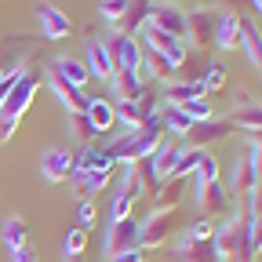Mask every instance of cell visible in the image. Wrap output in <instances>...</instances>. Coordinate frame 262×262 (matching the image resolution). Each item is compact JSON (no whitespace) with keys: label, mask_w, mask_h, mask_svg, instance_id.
Returning <instances> with one entry per match:
<instances>
[{"label":"cell","mask_w":262,"mask_h":262,"mask_svg":"<svg viewBox=\"0 0 262 262\" xmlns=\"http://www.w3.org/2000/svg\"><path fill=\"white\" fill-rule=\"evenodd\" d=\"M110 182V171H88L84 179H77V189L88 196V193H95V189H102Z\"/></svg>","instance_id":"obj_39"},{"label":"cell","mask_w":262,"mask_h":262,"mask_svg":"<svg viewBox=\"0 0 262 262\" xmlns=\"http://www.w3.org/2000/svg\"><path fill=\"white\" fill-rule=\"evenodd\" d=\"M88 73L102 77V80H113V73H117V62L110 58L102 40H91V48H88Z\"/></svg>","instance_id":"obj_19"},{"label":"cell","mask_w":262,"mask_h":262,"mask_svg":"<svg viewBox=\"0 0 262 262\" xmlns=\"http://www.w3.org/2000/svg\"><path fill=\"white\" fill-rule=\"evenodd\" d=\"M11 262H40V258H37V251H33V248H22V251L11 255Z\"/></svg>","instance_id":"obj_48"},{"label":"cell","mask_w":262,"mask_h":262,"mask_svg":"<svg viewBox=\"0 0 262 262\" xmlns=\"http://www.w3.org/2000/svg\"><path fill=\"white\" fill-rule=\"evenodd\" d=\"M251 168H255V186H262V149H251Z\"/></svg>","instance_id":"obj_47"},{"label":"cell","mask_w":262,"mask_h":262,"mask_svg":"<svg viewBox=\"0 0 262 262\" xmlns=\"http://www.w3.org/2000/svg\"><path fill=\"white\" fill-rule=\"evenodd\" d=\"M18 73H22V70H11V73H4V77H0V110H4V102H8V95H11L15 80H18Z\"/></svg>","instance_id":"obj_44"},{"label":"cell","mask_w":262,"mask_h":262,"mask_svg":"<svg viewBox=\"0 0 262 262\" xmlns=\"http://www.w3.org/2000/svg\"><path fill=\"white\" fill-rule=\"evenodd\" d=\"M208 91H204V84L201 80H182V84H168L164 88V98H168L171 106H182V102H189V98H204Z\"/></svg>","instance_id":"obj_26"},{"label":"cell","mask_w":262,"mask_h":262,"mask_svg":"<svg viewBox=\"0 0 262 262\" xmlns=\"http://www.w3.org/2000/svg\"><path fill=\"white\" fill-rule=\"evenodd\" d=\"M48 84H51V91L62 98V106L70 110V113H88V106H91V98L80 91V88H73V84H66L55 70H48Z\"/></svg>","instance_id":"obj_11"},{"label":"cell","mask_w":262,"mask_h":262,"mask_svg":"<svg viewBox=\"0 0 262 262\" xmlns=\"http://www.w3.org/2000/svg\"><path fill=\"white\" fill-rule=\"evenodd\" d=\"M179 110H182L189 120H211V117H215V106L208 102V98H189V102H182Z\"/></svg>","instance_id":"obj_35"},{"label":"cell","mask_w":262,"mask_h":262,"mask_svg":"<svg viewBox=\"0 0 262 262\" xmlns=\"http://www.w3.org/2000/svg\"><path fill=\"white\" fill-rule=\"evenodd\" d=\"M229 124H237L244 131H262V102H248V95H241V106L233 110Z\"/></svg>","instance_id":"obj_20"},{"label":"cell","mask_w":262,"mask_h":262,"mask_svg":"<svg viewBox=\"0 0 262 262\" xmlns=\"http://www.w3.org/2000/svg\"><path fill=\"white\" fill-rule=\"evenodd\" d=\"M251 8H255V11H262V0H251Z\"/></svg>","instance_id":"obj_50"},{"label":"cell","mask_w":262,"mask_h":262,"mask_svg":"<svg viewBox=\"0 0 262 262\" xmlns=\"http://www.w3.org/2000/svg\"><path fill=\"white\" fill-rule=\"evenodd\" d=\"M189 179H193V175H189ZM189 179H164V182L153 189V204H157V211H179Z\"/></svg>","instance_id":"obj_14"},{"label":"cell","mask_w":262,"mask_h":262,"mask_svg":"<svg viewBox=\"0 0 262 262\" xmlns=\"http://www.w3.org/2000/svg\"><path fill=\"white\" fill-rule=\"evenodd\" d=\"M193 182L196 186H208V182H219V160L211 153L201 157V164H196V171H193Z\"/></svg>","instance_id":"obj_33"},{"label":"cell","mask_w":262,"mask_h":262,"mask_svg":"<svg viewBox=\"0 0 262 262\" xmlns=\"http://www.w3.org/2000/svg\"><path fill=\"white\" fill-rule=\"evenodd\" d=\"M77 219H80V229L88 233V229L95 226V219H98V211H95V204L91 201H80V208H77Z\"/></svg>","instance_id":"obj_43"},{"label":"cell","mask_w":262,"mask_h":262,"mask_svg":"<svg viewBox=\"0 0 262 262\" xmlns=\"http://www.w3.org/2000/svg\"><path fill=\"white\" fill-rule=\"evenodd\" d=\"M124 11H127V0H102V18L106 22H120L124 18Z\"/></svg>","instance_id":"obj_40"},{"label":"cell","mask_w":262,"mask_h":262,"mask_svg":"<svg viewBox=\"0 0 262 262\" xmlns=\"http://www.w3.org/2000/svg\"><path fill=\"white\" fill-rule=\"evenodd\" d=\"M0 237H4V244H8V251L15 255V251H22V248H29V226H26V219H8L4 222V229H0Z\"/></svg>","instance_id":"obj_23"},{"label":"cell","mask_w":262,"mask_h":262,"mask_svg":"<svg viewBox=\"0 0 262 262\" xmlns=\"http://www.w3.org/2000/svg\"><path fill=\"white\" fill-rule=\"evenodd\" d=\"M84 255H88V233L80 226H73L62 244V262H84Z\"/></svg>","instance_id":"obj_28"},{"label":"cell","mask_w":262,"mask_h":262,"mask_svg":"<svg viewBox=\"0 0 262 262\" xmlns=\"http://www.w3.org/2000/svg\"><path fill=\"white\" fill-rule=\"evenodd\" d=\"M179 157H182V146H179V142H160V146L149 153V164H153V175H157V182L171 179V171H175Z\"/></svg>","instance_id":"obj_17"},{"label":"cell","mask_w":262,"mask_h":262,"mask_svg":"<svg viewBox=\"0 0 262 262\" xmlns=\"http://www.w3.org/2000/svg\"><path fill=\"white\" fill-rule=\"evenodd\" d=\"M51 70H55L66 84H73V88H80V91H84V84H88V77H91V73H88V66L77 62V58H58Z\"/></svg>","instance_id":"obj_25"},{"label":"cell","mask_w":262,"mask_h":262,"mask_svg":"<svg viewBox=\"0 0 262 262\" xmlns=\"http://www.w3.org/2000/svg\"><path fill=\"white\" fill-rule=\"evenodd\" d=\"M255 189V168H251V149L237 157V168H233V193L241 196H251Z\"/></svg>","instance_id":"obj_24"},{"label":"cell","mask_w":262,"mask_h":262,"mask_svg":"<svg viewBox=\"0 0 262 262\" xmlns=\"http://www.w3.org/2000/svg\"><path fill=\"white\" fill-rule=\"evenodd\" d=\"M179 262H219L215 258V244L211 241H193L186 237L179 244Z\"/></svg>","instance_id":"obj_22"},{"label":"cell","mask_w":262,"mask_h":262,"mask_svg":"<svg viewBox=\"0 0 262 262\" xmlns=\"http://www.w3.org/2000/svg\"><path fill=\"white\" fill-rule=\"evenodd\" d=\"M215 26H219V15L208 11V8H201V11L186 15V37L196 48H211L215 44Z\"/></svg>","instance_id":"obj_9"},{"label":"cell","mask_w":262,"mask_h":262,"mask_svg":"<svg viewBox=\"0 0 262 262\" xmlns=\"http://www.w3.org/2000/svg\"><path fill=\"white\" fill-rule=\"evenodd\" d=\"M149 11H153V0H127V11L117 22V33L120 37H131L135 29H142L149 22Z\"/></svg>","instance_id":"obj_18"},{"label":"cell","mask_w":262,"mask_h":262,"mask_svg":"<svg viewBox=\"0 0 262 262\" xmlns=\"http://www.w3.org/2000/svg\"><path fill=\"white\" fill-rule=\"evenodd\" d=\"M241 37H244V18H241L237 11L219 15V26H215V44H219L222 51H233V48H241Z\"/></svg>","instance_id":"obj_13"},{"label":"cell","mask_w":262,"mask_h":262,"mask_svg":"<svg viewBox=\"0 0 262 262\" xmlns=\"http://www.w3.org/2000/svg\"><path fill=\"white\" fill-rule=\"evenodd\" d=\"M88 117H91V124H95L98 131H110V127L117 124V110H113V102H106V98H91Z\"/></svg>","instance_id":"obj_30"},{"label":"cell","mask_w":262,"mask_h":262,"mask_svg":"<svg viewBox=\"0 0 262 262\" xmlns=\"http://www.w3.org/2000/svg\"><path fill=\"white\" fill-rule=\"evenodd\" d=\"M248 142H251L255 149H262V131H248Z\"/></svg>","instance_id":"obj_49"},{"label":"cell","mask_w":262,"mask_h":262,"mask_svg":"<svg viewBox=\"0 0 262 262\" xmlns=\"http://www.w3.org/2000/svg\"><path fill=\"white\" fill-rule=\"evenodd\" d=\"M241 48L248 51V62H251V70L262 73V33L255 22H244V37H241Z\"/></svg>","instance_id":"obj_27"},{"label":"cell","mask_w":262,"mask_h":262,"mask_svg":"<svg viewBox=\"0 0 262 262\" xmlns=\"http://www.w3.org/2000/svg\"><path fill=\"white\" fill-rule=\"evenodd\" d=\"M164 142V135L160 131H146V127H135V131H127V135H120L113 146H110V157L120 164V160H127V164H135V160H142V157H149L157 146Z\"/></svg>","instance_id":"obj_3"},{"label":"cell","mask_w":262,"mask_h":262,"mask_svg":"<svg viewBox=\"0 0 262 262\" xmlns=\"http://www.w3.org/2000/svg\"><path fill=\"white\" fill-rule=\"evenodd\" d=\"M139 222L135 219H124V222H113L110 226V237H106V255H120V251H131V248H139Z\"/></svg>","instance_id":"obj_10"},{"label":"cell","mask_w":262,"mask_h":262,"mask_svg":"<svg viewBox=\"0 0 262 262\" xmlns=\"http://www.w3.org/2000/svg\"><path fill=\"white\" fill-rule=\"evenodd\" d=\"M146 44H149V51H157V55L168 58L171 70H179V66L189 58L186 40H175V37H168V33H160V29H149V26H146Z\"/></svg>","instance_id":"obj_8"},{"label":"cell","mask_w":262,"mask_h":262,"mask_svg":"<svg viewBox=\"0 0 262 262\" xmlns=\"http://www.w3.org/2000/svg\"><path fill=\"white\" fill-rule=\"evenodd\" d=\"M113 91H117V102H135V98H142V80H139V73L117 70V73H113Z\"/></svg>","instance_id":"obj_21"},{"label":"cell","mask_w":262,"mask_h":262,"mask_svg":"<svg viewBox=\"0 0 262 262\" xmlns=\"http://www.w3.org/2000/svg\"><path fill=\"white\" fill-rule=\"evenodd\" d=\"M106 51L117 62V70H131V73L142 70V44L135 37H120V33H113L110 44H106Z\"/></svg>","instance_id":"obj_7"},{"label":"cell","mask_w":262,"mask_h":262,"mask_svg":"<svg viewBox=\"0 0 262 262\" xmlns=\"http://www.w3.org/2000/svg\"><path fill=\"white\" fill-rule=\"evenodd\" d=\"M113 110H117V120H120V124H127L131 131L142 127V120H146V110L139 106V98H135V102H117Z\"/></svg>","instance_id":"obj_32"},{"label":"cell","mask_w":262,"mask_h":262,"mask_svg":"<svg viewBox=\"0 0 262 262\" xmlns=\"http://www.w3.org/2000/svg\"><path fill=\"white\" fill-rule=\"evenodd\" d=\"M131 208H135V201L120 189L117 196H113V204H110V226L113 222H124V219H131Z\"/></svg>","instance_id":"obj_37"},{"label":"cell","mask_w":262,"mask_h":262,"mask_svg":"<svg viewBox=\"0 0 262 262\" xmlns=\"http://www.w3.org/2000/svg\"><path fill=\"white\" fill-rule=\"evenodd\" d=\"M196 204H201L204 219H211V215H222V211H229V189H226L222 182L196 186Z\"/></svg>","instance_id":"obj_12"},{"label":"cell","mask_w":262,"mask_h":262,"mask_svg":"<svg viewBox=\"0 0 262 262\" xmlns=\"http://www.w3.org/2000/svg\"><path fill=\"white\" fill-rule=\"evenodd\" d=\"M251 222H255L251 211L241 208L229 222L215 226L211 244H215V258L219 262H251Z\"/></svg>","instance_id":"obj_1"},{"label":"cell","mask_w":262,"mask_h":262,"mask_svg":"<svg viewBox=\"0 0 262 262\" xmlns=\"http://www.w3.org/2000/svg\"><path fill=\"white\" fill-rule=\"evenodd\" d=\"M142 70H149V77L153 80H164V84H171V77H175V70H171V62L164 58V55H157V51H142Z\"/></svg>","instance_id":"obj_29"},{"label":"cell","mask_w":262,"mask_h":262,"mask_svg":"<svg viewBox=\"0 0 262 262\" xmlns=\"http://www.w3.org/2000/svg\"><path fill=\"white\" fill-rule=\"evenodd\" d=\"M146 26H149V29H160V33H168V37H175V40H186V11L175 8V4H153Z\"/></svg>","instance_id":"obj_6"},{"label":"cell","mask_w":262,"mask_h":262,"mask_svg":"<svg viewBox=\"0 0 262 262\" xmlns=\"http://www.w3.org/2000/svg\"><path fill=\"white\" fill-rule=\"evenodd\" d=\"M37 91H40V77L29 73V70H22L18 80H15V88H11V95H8V102H4V110H0V142H8L15 135V127L26 117V110L33 106Z\"/></svg>","instance_id":"obj_2"},{"label":"cell","mask_w":262,"mask_h":262,"mask_svg":"<svg viewBox=\"0 0 262 262\" xmlns=\"http://www.w3.org/2000/svg\"><path fill=\"white\" fill-rule=\"evenodd\" d=\"M95 157H98L95 146H88V149H80V153L73 157V179H84L88 171H95Z\"/></svg>","instance_id":"obj_38"},{"label":"cell","mask_w":262,"mask_h":262,"mask_svg":"<svg viewBox=\"0 0 262 262\" xmlns=\"http://www.w3.org/2000/svg\"><path fill=\"white\" fill-rule=\"evenodd\" d=\"M179 219H182L179 211H153L149 222L139 229V248L149 251V248H157V244H164V241H171L175 229H179Z\"/></svg>","instance_id":"obj_4"},{"label":"cell","mask_w":262,"mask_h":262,"mask_svg":"<svg viewBox=\"0 0 262 262\" xmlns=\"http://www.w3.org/2000/svg\"><path fill=\"white\" fill-rule=\"evenodd\" d=\"M258 251H262V215H255L251 222V262L258 258Z\"/></svg>","instance_id":"obj_45"},{"label":"cell","mask_w":262,"mask_h":262,"mask_svg":"<svg viewBox=\"0 0 262 262\" xmlns=\"http://www.w3.org/2000/svg\"><path fill=\"white\" fill-rule=\"evenodd\" d=\"M201 157H204V149H182V157H179V164H175L171 179H189V175L196 171V164H201Z\"/></svg>","instance_id":"obj_34"},{"label":"cell","mask_w":262,"mask_h":262,"mask_svg":"<svg viewBox=\"0 0 262 262\" xmlns=\"http://www.w3.org/2000/svg\"><path fill=\"white\" fill-rule=\"evenodd\" d=\"M37 18H40V29H44L48 40H66L73 33V22L66 18L58 8H51V4H40L37 8Z\"/></svg>","instance_id":"obj_15"},{"label":"cell","mask_w":262,"mask_h":262,"mask_svg":"<svg viewBox=\"0 0 262 262\" xmlns=\"http://www.w3.org/2000/svg\"><path fill=\"white\" fill-rule=\"evenodd\" d=\"M40 171L48 182H66L73 175V153L70 149H48L44 160H40Z\"/></svg>","instance_id":"obj_16"},{"label":"cell","mask_w":262,"mask_h":262,"mask_svg":"<svg viewBox=\"0 0 262 262\" xmlns=\"http://www.w3.org/2000/svg\"><path fill=\"white\" fill-rule=\"evenodd\" d=\"M70 127H73V135H77L80 142H88V146H91L98 135H102V131L91 124V117H88V113H70Z\"/></svg>","instance_id":"obj_31"},{"label":"cell","mask_w":262,"mask_h":262,"mask_svg":"<svg viewBox=\"0 0 262 262\" xmlns=\"http://www.w3.org/2000/svg\"><path fill=\"white\" fill-rule=\"evenodd\" d=\"M106 262H142V248H131V251H120V255H113V258H106Z\"/></svg>","instance_id":"obj_46"},{"label":"cell","mask_w":262,"mask_h":262,"mask_svg":"<svg viewBox=\"0 0 262 262\" xmlns=\"http://www.w3.org/2000/svg\"><path fill=\"white\" fill-rule=\"evenodd\" d=\"M0 77H4V70H0Z\"/></svg>","instance_id":"obj_51"},{"label":"cell","mask_w":262,"mask_h":262,"mask_svg":"<svg viewBox=\"0 0 262 262\" xmlns=\"http://www.w3.org/2000/svg\"><path fill=\"white\" fill-rule=\"evenodd\" d=\"M189 237H193V241H211V237H215V222H211V219H196L193 229H189Z\"/></svg>","instance_id":"obj_42"},{"label":"cell","mask_w":262,"mask_h":262,"mask_svg":"<svg viewBox=\"0 0 262 262\" xmlns=\"http://www.w3.org/2000/svg\"><path fill=\"white\" fill-rule=\"evenodd\" d=\"M189 117L179 110V106H168V110H164V127H168V131H175V135H186V131H189Z\"/></svg>","instance_id":"obj_36"},{"label":"cell","mask_w":262,"mask_h":262,"mask_svg":"<svg viewBox=\"0 0 262 262\" xmlns=\"http://www.w3.org/2000/svg\"><path fill=\"white\" fill-rule=\"evenodd\" d=\"M204 91H219L226 84V66H208V73H204Z\"/></svg>","instance_id":"obj_41"},{"label":"cell","mask_w":262,"mask_h":262,"mask_svg":"<svg viewBox=\"0 0 262 262\" xmlns=\"http://www.w3.org/2000/svg\"><path fill=\"white\" fill-rule=\"evenodd\" d=\"M237 131V124H229V120H193L189 124V131H186V146L189 149H204V146H211V142H222V139H229Z\"/></svg>","instance_id":"obj_5"}]
</instances>
